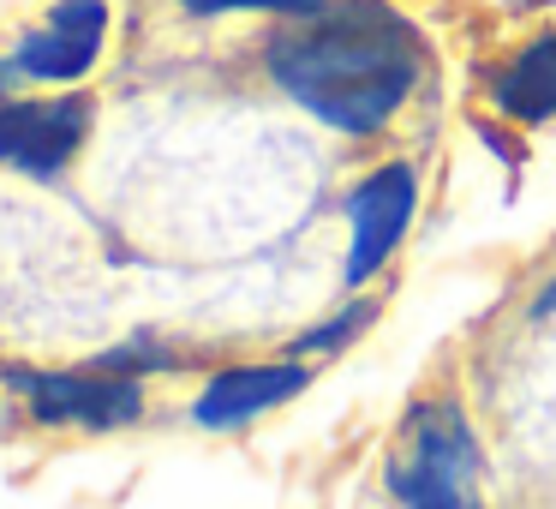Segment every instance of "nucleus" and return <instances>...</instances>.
I'll return each instance as SVG.
<instances>
[{"label": "nucleus", "mask_w": 556, "mask_h": 509, "mask_svg": "<svg viewBox=\"0 0 556 509\" xmlns=\"http://www.w3.org/2000/svg\"><path fill=\"white\" fill-rule=\"evenodd\" d=\"M269 78L348 138H371L413 102L425 42L383 0H341L269 42Z\"/></svg>", "instance_id": "1"}, {"label": "nucleus", "mask_w": 556, "mask_h": 509, "mask_svg": "<svg viewBox=\"0 0 556 509\" xmlns=\"http://www.w3.org/2000/svg\"><path fill=\"white\" fill-rule=\"evenodd\" d=\"M479 437L455 401H419L401 420V444L389 456V492L407 509H484L479 497Z\"/></svg>", "instance_id": "2"}, {"label": "nucleus", "mask_w": 556, "mask_h": 509, "mask_svg": "<svg viewBox=\"0 0 556 509\" xmlns=\"http://www.w3.org/2000/svg\"><path fill=\"white\" fill-rule=\"evenodd\" d=\"M413 210H419V169L413 162H383L348 193V288H365L377 270L395 258V246L407 240Z\"/></svg>", "instance_id": "3"}, {"label": "nucleus", "mask_w": 556, "mask_h": 509, "mask_svg": "<svg viewBox=\"0 0 556 509\" xmlns=\"http://www.w3.org/2000/svg\"><path fill=\"white\" fill-rule=\"evenodd\" d=\"M13 389L30 401L42 425H90L114 432L144 413L138 377H97V372H13Z\"/></svg>", "instance_id": "4"}, {"label": "nucleus", "mask_w": 556, "mask_h": 509, "mask_svg": "<svg viewBox=\"0 0 556 509\" xmlns=\"http://www.w3.org/2000/svg\"><path fill=\"white\" fill-rule=\"evenodd\" d=\"M90 138V102L85 97H42V102H13L0 109V169L18 174H61Z\"/></svg>", "instance_id": "5"}, {"label": "nucleus", "mask_w": 556, "mask_h": 509, "mask_svg": "<svg viewBox=\"0 0 556 509\" xmlns=\"http://www.w3.org/2000/svg\"><path fill=\"white\" fill-rule=\"evenodd\" d=\"M102 42H109V7L102 0H61L13 49V73L42 78V85H73L97 66Z\"/></svg>", "instance_id": "6"}, {"label": "nucleus", "mask_w": 556, "mask_h": 509, "mask_svg": "<svg viewBox=\"0 0 556 509\" xmlns=\"http://www.w3.org/2000/svg\"><path fill=\"white\" fill-rule=\"evenodd\" d=\"M305 384H312V372H305L300 360H281V365H233V372H216V377L204 384L192 420L210 425V432H233V425H245V420H257V413L293 401Z\"/></svg>", "instance_id": "7"}, {"label": "nucleus", "mask_w": 556, "mask_h": 509, "mask_svg": "<svg viewBox=\"0 0 556 509\" xmlns=\"http://www.w3.org/2000/svg\"><path fill=\"white\" fill-rule=\"evenodd\" d=\"M491 109L515 126H544L556 121V30H539L503 61L491 78Z\"/></svg>", "instance_id": "8"}, {"label": "nucleus", "mask_w": 556, "mask_h": 509, "mask_svg": "<svg viewBox=\"0 0 556 509\" xmlns=\"http://www.w3.org/2000/svg\"><path fill=\"white\" fill-rule=\"evenodd\" d=\"M371 318H377V300H353L348 312H336V318H324L317 330L293 336V360H300V353H336V348H348V342L359 336Z\"/></svg>", "instance_id": "9"}, {"label": "nucleus", "mask_w": 556, "mask_h": 509, "mask_svg": "<svg viewBox=\"0 0 556 509\" xmlns=\"http://www.w3.org/2000/svg\"><path fill=\"white\" fill-rule=\"evenodd\" d=\"M186 13H204V18H216V13H276V18H317V13H329V0H180Z\"/></svg>", "instance_id": "10"}, {"label": "nucleus", "mask_w": 556, "mask_h": 509, "mask_svg": "<svg viewBox=\"0 0 556 509\" xmlns=\"http://www.w3.org/2000/svg\"><path fill=\"white\" fill-rule=\"evenodd\" d=\"M556 312V282H544L539 294H532V318H551Z\"/></svg>", "instance_id": "11"}]
</instances>
